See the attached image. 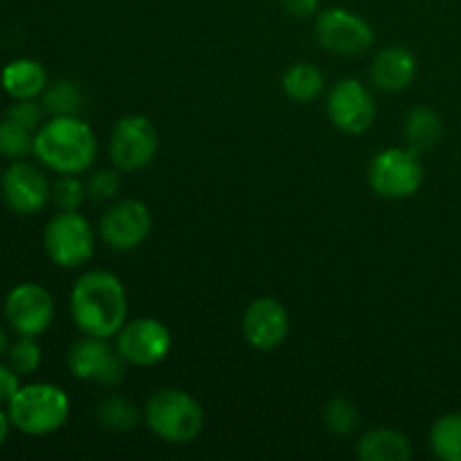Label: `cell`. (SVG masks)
Instances as JSON below:
<instances>
[{
	"instance_id": "1",
	"label": "cell",
	"mask_w": 461,
	"mask_h": 461,
	"mask_svg": "<svg viewBox=\"0 0 461 461\" xmlns=\"http://www.w3.org/2000/svg\"><path fill=\"white\" fill-rule=\"evenodd\" d=\"M129 302L120 277L108 270H90L81 275L70 293V315L86 336H117L126 324Z\"/></svg>"
},
{
	"instance_id": "2",
	"label": "cell",
	"mask_w": 461,
	"mask_h": 461,
	"mask_svg": "<svg viewBox=\"0 0 461 461\" xmlns=\"http://www.w3.org/2000/svg\"><path fill=\"white\" fill-rule=\"evenodd\" d=\"M34 156L61 176L84 174L97 156V138L77 115L52 117L36 129Z\"/></svg>"
},
{
	"instance_id": "3",
	"label": "cell",
	"mask_w": 461,
	"mask_h": 461,
	"mask_svg": "<svg viewBox=\"0 0 461 461\" xmlns=\"http://www.w3.org/2000/svg\"><path fill=\"white\" fill-rule=\"evenodd\" d=\"M7 414L18 432L30 437H45L57 432L70 417V399L66 392L50 383L21 385L7 403Z\"/></svg>"
},
{
	"instance_id": "4",
	"label": "cell",
	"mask_w": 461,
	"mask_h": 461,
	"mask_svg": "<svg viewBox=\"0 0 461 461\" xmlns=\"http://www.w3.org/2000/svg\"><path fill=\"white\" fill-rule=\"evenodd\" d=\"M144 421L167 444H189L205 423L201 403L183 390H160L149 399Z\"/></svg>"
},
{
	"instance_id": "5",
	"label": "cell",
	"mask_w": 461,
	"mask_h": 461,
	"mask_svg": "<svg viewBox=\"0 0 461 461\" xmlns=\"http://www.w3.org/2000/svg\"><path fill=\"white\" fill-rule=\"evenodd\" d=\"M369 187L383 198L401 201L419 192L423 183V165L414 149H385L376 153L367 169Z\"/></svg>"
},
{
	"instance_id": "6",
	"label": "cell",
	"mask_w": 461,
	"mask_h": 461,
	"mask_svg": "<svg viewBox=\"0 0 461 461\" xmlns=\"http://www.w3.org/2000/svg\"><path fill=\"white\" fill-rule=\"evenodd\" d=\"M43 246L59 268H79L95 252V230L79 212H59L45 225Z\"/></svg>"
},
{
	"instance_id": "7",
	"label": "cell",
	"mask_w": 461,
	"mask_h": 461,
	"mask_svg": "<svg viewBox=\"0 0 461 461\" xmlns=\"http://www.w3.org/2000/svg\"><path fill=\"white\" fill-rule=\"evenodd\" d=\"M315 39L327 52L356 57L372 48L374 30L363 16L342 7L324 9L315 18Z\"/></svg>"
},
{
	"instance_id": "8",
	"label": "cell",
	"mask_w": 461,
	"mask_h": 461,
	"mask_svg": "<svg viewBox=\"0 0 461 461\" xmlns=\"http://www.w3.org/2000/svg\"><path fill=\"white\" fill-rule=\"evenodd\" d=\"M158 153V131L144 115H126L111 133V160L120 171L144 169Z\"/></svg>"
},
{
	"instance_id": "9",
	"label": "cell",
	"mask_w": 461,
	"mask_h": 461,
	"mask_svg": "<svg viewBox=\"0 0 461 461\" xmlns=\"http://www.w3.org/2000/svg\"><path fill=\"white\" fill-rule=\"evenodd\" d=\"M115 349L124 363L135 367H153L162 363L171 351V333L153 318H138L126 322L117 331Z\"/></svg>"
},
{
	"instance_id": "10",
	"label": "cell",
	"mask_w": 461,
	"mask_h": 461,
	"mask_svg": "<svg viewBox=\"0 0 461 461\" xmlns=\"http://www.w3.org/2000/svg\"><path fill=\"white\" fill-rule=\"evenodd\" d=\"M68 367L72 376L81 381L99 383V385H115L124 381V358L120 351L113 349L106 338L86 336L77 340L68 351Z\"/></svg>"
},
{
	"instance_id": "11",
	"label": "cell",
	"mask_w": 461,
	"mask_h": 461,
	"mask_svg": "<svg viewBox=\"0 0 461 461\" xmlns=\"http://www.w3.org/2000/svg\"><path fill=\"white\" fill-rule=\"evenodd\" d=\"M329 117L333 126L347 135H360L376 120V102L358 79H342L329 93Z\"/></svg>"
},
{
	"instance_id": "12",
	"label": "cell",
	"mask_w": 461,
	"mask_h": 461,
	"mask_svg": "<svg viewBox=\"0 0 461 461\" xmlns=\"http://www.w3.org/2000/svg\"><path fill=\"white\" fill-rule=\"evenodd\" d=\"M5 318L18 336H41L52 324V295L39 284H18L5 300Z\"/></svg>"
},
{
	"instance_id": "13",
	"label": "cell",
	"mask_w": 461,
	"mask_h": 461,
	"mask_svg": "<svg viewBox=\"0 0 461 461\" xmlns=\"http://www.w3.org/2000/svg\"><path fill=\"white\" fill-rule=\"evenodd\" d=\"M151 232V214L142 201L126 198L106 210L99 221V234L113 250H135Z\"/></svg>"
},
{
	"instance_id": "14",
	"label": "cell",
	"mask_w": 461,
	"mask_h": 461,
	"mask_svg": "<svg viewBox=\"0 0 461 461\" xmlns=\"http://www.w3.org/2000/svg\"><path fill=\"white\" fill-rule=\"evenodd\" d=\"M3 196L16 214H36L52 198V187L39 167L25 160H14L0 180Z\"/></svg>"
},
{
	"instance_id": "15",
	"label": "cell",
	"mask_w": 461,
	"mask_h": 461,
	"mask_svg": "<svg viewBox=\"0 0 461 461\" xmlns=\"http://www.w3.org/2000/svg\"><path fill=\"white\" fill-rule=\"evenodd\" d=\"M243 338L259 351H273L286 340L291 318L282 302L273 297H259L243 313Z\"/></svg>"
},
{
	"instance_id": "16",
	"label": "cell",
	"mask_w": 461,
	"mask_h": 461,
	"mask_svg": "<svg viewBox=\"0 0 461 461\" xmlns=\"http://www.w3.org/2000/svg\"><path fill=\"white\" fill-rule=\"evenodd\" d=\"M369 77L378 90L399 93L408 88L417 77V59L405 48H385L374 59Z\"/></svg>"
},
{
	"instance_id": "17",
	"label": "cell",
	"mask_w": 461,
	"mask_h": 461,
	"mask_svg": "<svg viewBox=\"0 0 461 461\" xmlns=\"http://www.w3.org/2000/svg\"><path fill=\"white\" fill-rule=\"evenodd\" d=\"M0 84L12 99H36L48 88V72L34 59H16L3 68Z\"/></svg>"
},
{
	"instance_id": "18",
	"label": "cell",
	"mask_w": 461,
	"mask_h": 461,
	"mask_svg": "<svg viewBox=\"0 0 461 461\" xmlns=\"http://www.w3.org/2000/svg\"><path fill=\"white\" fill-rule=\"evenodd\" d=\"M412 455L405 435L392 428H376L363 435L358 444V457L363 461H405Z\"/></svg>"
},
{
	"instance_id": "19",
	"label": "cell",
	"mask_w": 461,
	"mask_h": 461,
	"mask_svg": "<svg viewBox=\"0 0 461 461\" xmlns=\"http://www.w3.org/2000/svg\"><path fill=\"white\" fill-rule=\"evenodd\" d=\"M282 88L293 102L309 104L324 90V75L313 63H295L282 77Z\"/></svg>"
},
{
	"instance_id": "20",
	"label": "cell",
	"mask_w": 461,
	"mask_h": 461,
	"mask_svg": "<svg viewBox=\"0 0 461 461\" xmlns=\"http://www.w3.org/2000/svg\"><path fill=\"white\" fill-rule=\"evenodd\" d=\"M444 133V126H441L439 115L430 108H414L408 113V120H405V140H408V147L414 151H428V149L435 147L441 140Z\"/></svg>"
},
{
	"instance_id": "21",
	"label": "cell",
	"mask_w": 461,
	"mask_h": 461,
	"mask_svg": "<svg viewBox=\"0 0 461 461\" xmlns=\"http://www.w3.org/2000/svg\"><path fill=\"white\" fill-rule=\"evenodd\" d=\"M430 446L444 461H461V414H444L432 423Z\"/></svg>"
},
{
	"instance_id": "22",
	"label": "cell",
	"mask_w": 461,
	"mask_h": 461,
	"mask_svg": "<svg viewBox=\"0 0 461 461\" xmlns=\"http://www.w3.org/2000/svg\"><path fill=\"white\" fill-rule=\"evenodd\" d=\"M97 419L104 428L115 432H129L135 430L140 426V414L138 405L131 403L129 399H122V396H111V399L102 401L97 408Z\"/></svg>"
},
{
	"instance_id": "23",
	"label": "cell",
	"mask_w": 461,
	"mask_h": 461,
	"mask_svg": "<svg viewBox=\"0 0 461 461\" xmlns=\"http://www.w3.org/2000/svg\"><path fill=\"white\" fill-rule=\"evenodd\" d=\"M30 153H34V133L9 117L0 120V158L23 160Z\"/></svg>"
},
{
	"instance_id": "24",
	"label": "cell",
	"mask_w": 461,
	"mask_h": 461,
	"mask_svg": "<svg viewBox=\"0 0 461 461\" xmlns=\"http://www.w3.org/2000/svg\"><path fill=\"white\" fill-rule=\"evenodd\" d=\"M81 106H84V97L72 81H57L43 90V108L54 117L77 115Z\"/></svg>"
},
{
	"instance_id": "25",
	"label": "cell",
	"mask_w": 461,
	"mask_h": 461,
	"mask_svg": "<svg viewBox=\"0 0 461 461\" xmlns=\"http://www.w3.org/2000/svg\"><path fill=\"white\" fill-rule=\"evenodd\" d=\"M9 367L14 372L23 374V376H30L36 369L41 367V360H43V354H41V347L36 342V338L32 336H21L7 351Z\"/></svg>"
},
{
	"instance_id": "26",
	"label": "cell",
	"mask_w": 461,
	"mask_h": 461,
	"mask_svg": "<svg viewBox=\"0 0 461 461\" xmlns=\"http://www.w3.org/2000/svg\"><path fill=\"white\" fill-rule=\"evenodd\" d=\"M324 423L333 435L347 437L358 426V410L347 399H333L324 408Z\"/></svg>"
},
{
	"instance_id": "27",
	"label": "cell",
	"mask_w": 461,
	"mask_h": 461,
	"mask_svg": "<svg viewBox=\"0 0 461 461\" xmlns=\"http://www.w3.org/2000/svg\"><path fill=\"white\" fill-rule=\"evenodd\" d=\"M88 189L77 176H61L52 185V201L59 207V212H77L84 205Z\"/></svg>"
},
{
	"instance_id": "28",
	"label": "cell",
	"mask_w": 461,
	"mask_h": 461,
	"mask_svg": "<svg viewBox=\"0 0 461 461\" xmlns=\"http://www.w3.org/2000/svg\"><path fill=\"white\" fill-rule=\"evenodd\" d=\"M120 187H122L120 174L111 169L95 171V174L90 176L88 185H86L88 196L95 198V201H111V198L117 196Z\"/></svg>"
},
{
	"instance_id": "29",
	"label": "cell",
	"mask_w": 461,
	"mask_h": 461,
	"mask_svg": "<svg viewBox=\"0 0 461 461\" xmlns=\"http://www.w3.org/2000/svg\"><path fill=\"white\" fill-rule=\"evenodd\" d=\"M41 113L43 111H41V106L34 99H16V104L7 111V117L23 124L25 129L34 131L41 126Z\"/></svg>"
},
{
	"instance_id": "30",
	"label": "cell",
	"mask_w": 461,
	"mask_h": 461,
	"mask_svg": "<svg viewBox=\"0 0 461 461\" xmlns=\"http://www.w3.org/2000/svg\"><path fill=\"white\" fill-rule=\"evenodd\" d=\"M18 390H21L18 372H14L7 365H0V403H9Z\"/></svg>"
},
{
	"instance_id": "31",
	"label": "cell",
	"mask_w": 461,
	"mask_h": 461,
	"mask_svg": "<svg viewBox=\"0 0 461 461\" xmlns=\"http://www.w3.org/2000/svg\"><path fill=\"white\" fill-rule=\"evenodd\" d=\"M282 7L293 18H311L318 14L320 0H282Z\"/></svg>"
},
{
	"instance_id": "32",
	"label": "cell",
	"mask_w": 461,
	"mask_h": 461,
	"mask_svg": "<svg viewBox=\"0 0 461 461\" xmlns=\"http://www.w3.org/2000/svg\"><path fill=\"white\" fill-rule=\"evenodd\" d=\"M9 428H12V421H9V414L0 410V448H3V444H5V441H7Z\"/></svg>"
},
{
	"instance_id": "33",
	"label": "cell",
	"mask_w": 461,
	"mask_h": 461,
	"mask_svg": "<svg viewBox=\"0 0 461 461\" xmlns=\"http://www.w3.org/2000/svg\"><path fill=\"white\" fill-rule=\"evenodd\" d=\"M3 356H7V333L0 329V358H3Z\"/></svg>"
}]
</instances>
